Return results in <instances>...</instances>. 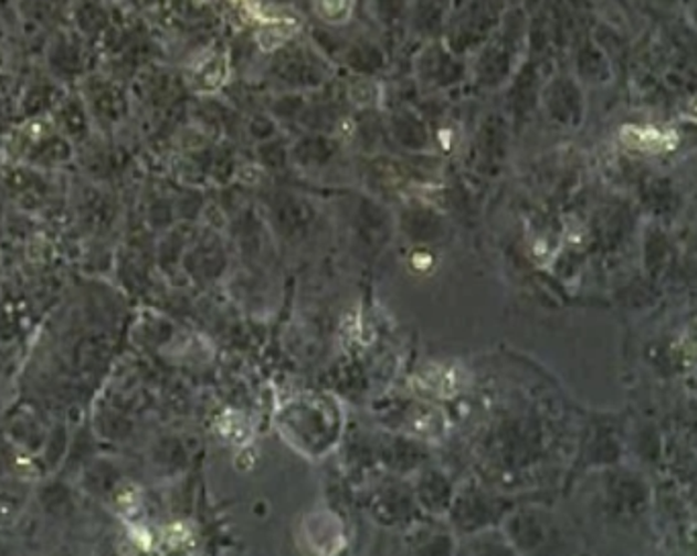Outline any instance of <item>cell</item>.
<instances>
[{
  "instance_id": "3957f363",
  "label": "cell",
  "mask_w": 697,
  "mask_h": 556,
  "mask_svg": "<svg viewBox=\"0 0 697 556\" xmlns=\"http://www.w3.org/2000/svg\"><path fill=\"white\" fill-rule=\"evenodd\" d=\"M314 9L326 25L342 28L355 14L356 0H314Z\"/></svg>"
},
{
  "instance_id": "6da1fadb",
  "label": "cell",
  "mask_w": 697,
  "mask_h": 556,
  "mask_svg": "<svg viewBox=\"0 0 697 556\" xmlns=\"http://www.w3.org/2000/svg\"><path fill=\"white\" fill-rule=\"evenodd\" d=\"M228 78V57L223 54H207L192 69V84L199 91H215Z\"/></svg>"
},
{
  "instance_id": "7a4b0ae2",
  "label": "cell",
  "mask_w": 697,
  "mask_h": 556,
  "mask_svg": "<svg viewBox=\"0 0 697 556\" xmlns=\"http://www.w3.org/2000/svg\"><path fill=\"white\" fill-rule=\"evenodd\" d=\"M297 29H299V23L291 17L264 21V25L258 31V45L262 52H276L297 33Z\"/></svg>"
}]
</instances>
